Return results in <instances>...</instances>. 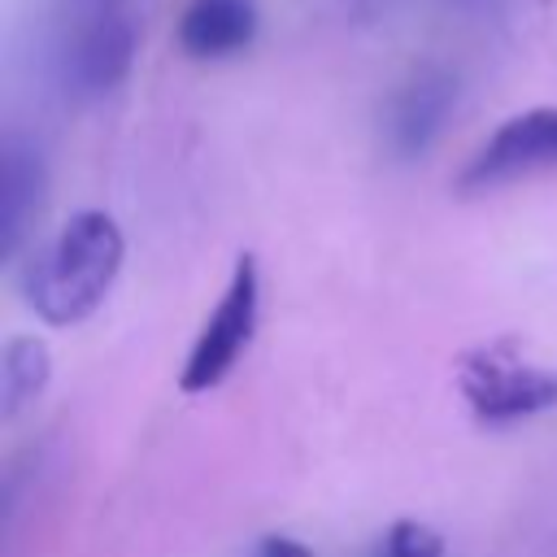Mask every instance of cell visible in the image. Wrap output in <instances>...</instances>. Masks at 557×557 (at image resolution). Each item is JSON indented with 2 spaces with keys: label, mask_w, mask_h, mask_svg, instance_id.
<instances>
[{
  "label": "cell",
  "mask_w": 557,
  "mask_h": 557,
  "mask_svg": "<svg viewBox=\"0 0 557 557\" xmlns=\"http://www.w3.org/2000/svg\"><path fill=\"white\" fill-rule=\"evenodd\" d=\"M122 231L104 209L70 213V222L22 270L26 305L48 326H74L91 318L122 270Z\"/></svg>",
  "instance_id": "6da1fadb"
},
{
  "label": "cell",
  "mask_w": 557,
  "mask_h": 557,
  "mask_svg": "<svg viewBox=\"0 0 557 557\" xmlns=\"http://www.w3.org/2000/svg\"><path fill=\"white\" fill-rule=\"evenodd\" d=\"M457 383L479 422H518L557 405V370L522 361L518 339H492L470 348L457 366Z\"/></svg>",
  "instance_id": "7a4b0ae2"
},
{
  "label": "cell",
  "mask_w": 557,
  "mask_h": 557,
  "mask_svg": "<svg viewBox=\"0 0 557 557\" xmlns=\"http://www.w3.org/2000/svg\"><path fill=\"white\" fill-rule=\"evenodd\" d=\"M257 305H261V274H257V257L252 252H239L235 257V270H231V283L218 300V309L205 318L187 361H183V374H178V387L187 396H200L209 387H218L239 352L248 348L252 331H257Z\"/></svg>",
  "instance_id": "3957f363"
},
{
  "label": "cell",
  "mask_w": 557,
  "mask_h": 557,
  "mask_svg": "<svg viewBox=\"0 0 557 557\" xmlns=\"http://www.w3.org/2000/svg\"><path fill=\"white\" fill-rule=\"evenodd\" d=\"M540 170H557V104H540V109L505 117L487 135V144L470 157L457 187L483 191V187L509 183L518 174H540Z\"/></svg>",
  "instance_id": "277c9868"
},
{
  "label": "cell",
  "mask_w": 557,
  "mask_h": 557,
  "mask_svg": "<svg viewBox=\"0 0 557 557\" xmlns=\"http://www.w3.org/2000/svg\"><path fill=\"white\" fill-rule=\"evenodd\" d=\"M131 52H135V30L117 13V4L91 9L70 44V74L83 91H109L113 83L126 78Z\"/></svg>",
  "instance_id": "5b68a950"
},
{
  "label": "cell",
  "mask_w": 557,
  "mask_h": 557,
  "mask_svg": "<svg viewBox=\"0 0 557 557\" xmlns=\"http://www.w3.org/2000/svg\"><path fill=\"white\" fill-rule=\"evenodd\" d=\"M453 78L440 74V70H418L396 96H392V109H387V144L400 152V157H418L444 126L448 117V104H453Z\"/></svg>",
  "instance_id": "8992f818"
},
{
  "label": "cell",
  "mask_w": 557,
  "mask_h": 557,
  "mask_svg": "<svg viewBox=\"0 0 557 557\" xmlns=\"http://www.w3.org/2000/svg\"><path fill=\"white\" fill-rule=\"evenodd\" d=\"M257 35L252 0H191L178 17V48L196 61L235 57Z\"/></svg>",
  "instance_id": "52a82bcc"
},
{
  "label": "cell",
  "mask_w": 557,
  "mask_h": 557,
  "mask_svg": "<svg viewBox=\"0 0 557 557\" xmlns=\"http://www.w3.org/2000/svg\"><path fill=\"white\" fill-rule=\"evenodd\" d=\"M4 165H0V252L13 257L30 213L39 209L44 196V170H39V152L30 144H22L17 135L4 139Z\"/></svg>",
  "instance_id": "ba28073f"
},
{
  "label": "cell",
  "mask_w": 557,
  "mask_h": 557,
  "mask_svg": "<svg viewBox=\"0 0 557 557\" xmlns=\"http://www.w3.org/2000/svg\"><path fill=\"white\" fill-rule=\"evenodd\" d=\"M52 374V352L44 339L35 335H13L4 344L0 357V400H4V418H13L22 405H30Z\"/></svg>",
  "instance_id": "9c48e42d"
},
{
  "label": "cell",
  "mask_w": 557,
  "mask_h": 557,
  "mask_svg": "<svg viewBox=\"0 0 557 557\" xmlns=\"http://www.w3.org/2000/svg\"><path fill=\"white\" fill-rule=\"evenodd\" d=\"M379 557H444V540L435 527H426L418 518H400L387 527Z\"/></svg>",
  "instance_id": "30bf717a"
},
{
  "label": "cell",
  "mask_w": 557,
  "mask_h": 557,
  "mask_svg": "<svg viewBox=\"0 0 557 557\" xmlns=\"http://www.w3.org/2000/svg\"><path fill=\"white\" fill-rule=\"evenodd\" d=\"M257 557H313V553L300 540H292V535H265L261 548H257Z\"/></svg>",
  "instance_id": "8fae6325"
}]
</instances>
